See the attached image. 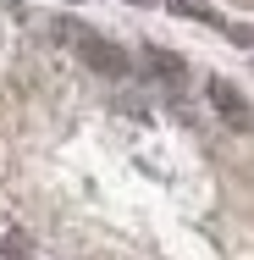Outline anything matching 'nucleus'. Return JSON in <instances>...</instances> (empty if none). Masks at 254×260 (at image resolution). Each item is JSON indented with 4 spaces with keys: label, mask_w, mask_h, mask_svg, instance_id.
<instances>
[{
    "label": "nucleus",
    "mask_w": 254,
    "mask_h": 260,
    "mask_svg": "<svg viewBox=\"0 0 254 260\" xmlns=\"http://www.w3.org/2000/svg\"><path fill=\"white\" fill-rule=\"evenodd\" d=\"M66 39H72V50L83 55L94 72H105V78H122L133 61H127V50L122 45H111V39H100V34H83V28H66Z\"/></svg>",
    "instance_id": "f257e3e1"
},
{
    "label": "nucleus",
    "mask_w": 254,
    "mask_h": 260,
    "mask_svg": "<svg viewBox=\"0 0 254 260\" xmlns=\"http://www.w3.org/2000/svg\"><path fill=\"white\" fill-rule=\"evenodd\" d=\"M210 100H215V111H221V122H227V127H238V133H254V111L243 105V94H238L227 78H215V83H210Z\"/></svg>",
    "instance_id": "f03ea898"
},
{
    "label": "nucleus",
    "mask_w": 254,
    "mask_h": 260,
    "mask_svg": "<svg viewBox=\"0 0 254 260\" xmlns=\"http://www.w3.org/2000/svg\"><path fill=\"white\" fill-rule=\"evenodd\" d=\"M177 17H194V22H204V28H221V11H210L204 0H166Z\"/></svg>",
    "instance_id": "7ed1b4c3"
},
{
    "label": "nucleus",
    "mask_w": 254,
    "mask_h": 260,
    "mask_svg": "<svg viewBox=\"0 0 254 260\" xmlns=\"http://www.w3.org/2000/svg\"><path fill=\"white\" fill-rule=\"evenodd\" d=\"M155 72H160V78H177V83H183V61H177V55H155Z\"/></svg>",
    "instance_id": "20e7f679"
},
{
    "label": "nucleus",
    "mask_w": 254,
    "mask_h": 260,
    "mask_svg": "<svg viewBox=\"0 0 254 260\" xmlns=\"http://www.w3.org/2000/svg\"><path fill=\"white\" fill-rule=\"evenodd\" d=\"M221 34H227V39H238V45H249V50H254V28H243V22H221Z\"/></svg>",
    "instance_id": "39448f33"
},
{
    "label": "nucleus",
    "mask_w": 254,
    "mask_h": 260,
    "mask_svg": "<svg viewBox=\"0 0 254 260\" xmlns=\"http://www.w3.org/2000/svg\"><path fill=\"white\" fill-rule=\"evenodd\" d=\"M138 6H150V0H138Z\"/></svg>",
    "instance_id": "423d86ee"
}]
</instances>
